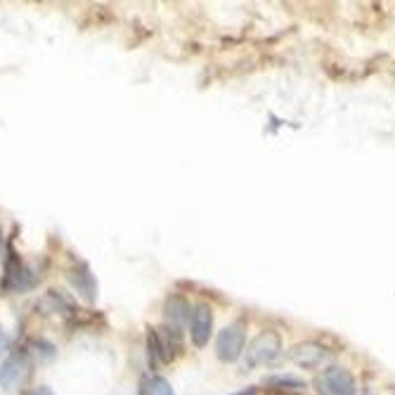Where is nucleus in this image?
<instances>
[{"label": "nucleus", "instance_id": "f257e3e1", "mask_svg": "<svg viewBox=\"0 0 395 395\" xmlns=\"http://www.w3.org/2000/svg\"><path fill=\"white\" fill-rule=\"evenodd\" d=\"M282 353V341L275 332H263L251 341L249 350H247V360L244 367H258V365H270L275 362Z\"/></svg>", "mask_w": 395, "mask_h": 395}, {"label": "nucleus", "instance_id": "f03ea898", "mask_svg": "<svg viewBox=\"0 0 395 395\" xmlns=\"http://www.w3.org/2000/svg\"><path fill=\"white\" fill-rule=\"evenodd\" d=\"M244 343H247V327L242 322H234L218 334L216 353L223 362H234L244 353Z\"/></svg>", "mask_w": 395, "mask_h": 395}, {"label": "nucleus", "instance_id": "7ed1b4c3", "mask_svg": "<svg viewBox=\"0 0 395 395\" xmlns=\"http://www.w3.org/2000/svg\"><path fill=\"white\" fill-rule=\"evenodd\" d=\"M317 391L322 395H357L355 379L341 367H327L315 381Z\"/></svg>", "mask_w": 395, "mask_h": 395}, {"label": "nucleus", "instance_id": "20e7f679", "mask_svg": "<svg viewBox=\"0 0 395 395\" xmlns=\"http://www.w3.org/2000/svg\"><path fill=\"white\" fill-rule=\"evenodd\" d=\"M29 374V360L24 353H12L0 365V386L5 391H17L19 383Z\"/></svg>", "mask_w": 395, "mask_h": 395}, {"label": "nucleus", "instance_id": "39448f33", "mask_svg": "<svg viewBox=\"0 0 395 395\" xmlns=\"http://www.w3.org/2000/svg\"><path fill=\"white\" fill-rule=\"evenodd\" d=\"M211 334H213V311L206 303H201V306H196L194 311H192V317H190L192 343H194L196 348H204L208 339H211Z\"/></svg>", "mask_w": 395, "mask_h": 395}, {"label": "nucleus", "instance_id": "423d86ee", "mask_svg": "<svg viewBox=\"0 0 395 395\" xmlns=\"http://www.w3.org/2000/svg\"><path fill=\"white\" fill-rule=\"evenodd\" d=\"M327 357H329L327 348L315 343V341H306V343H298L291 348V360L296 362L298 367H306V370L319 367Z\"/></svg>", "mask_w": 395, "mask_h": 395}, {"label": "nucleus", "instance_id": "0eeeda50", "mask_svg": "<svg viewBox=\"0 0 395 395\" xmlns=\"http://www.w3.org/2000/svg\"><path fill=\"white\" fill-rule=\"evenodd\" d=\"M69 282H71L76 293H81V298H85L88 303H93L98 298V282H95V275L90 272L88 265L74 268L71 275H69Z\"/></svg>", "mask_w": 395, "mask_h": 395}, {"label": "nucleus", "instance_id": "6e6552de", "mask_svg": "<svg viewBox=\"0 0 395 395\" xmlns=\"http://www.w3.org/2000/svg\"><path fill=\"white\" fill-rule=\"evenodd\" d=\"M192 317V308L185 298L180 296H173L166 301V327H170L173 332H183L185 324L190 322Z\"/></svg>", "mask_w": 395, "mask_h": 395}, {"label": "nucleus", "instance_id": "1a4fd4ad", "mask_svg": "<svg viewBox=\"0 0 395 395\" xmlns=\"http://www.w3.org/2000/svg\"><path fill=\"white\" fill-rule=\"evenodd\" d=\"M140 395H175V391L170 388V383L166 381V379L154 376L140 386Z\"/></svg>", "mask_w": 395, "mask_h": 395}, {"label": "nucleus", "instance_id": "9d476101", "mask_svg": "<svg viewBox=\"0 0 395 395\" xmlns=\"http://www.w3.org/2000/svg\"><path fill=\"white\" fill-rule=\"evenodd\" d=\"M270 383H277V386H293V388H301V381L293 376H275L270 379Z\"/></svg>", "mask_w": 395, "mask_h": 395}, {"label": "nucleus", "instance_id": "9b49d317", "mask_svg": "<svg viewBox=\"0 0 395 395\" xmlns=\"http://www.w3.org/2000/svg\"><path fill=\"white\" fill-rule=\"evenodd\" d=\"M31 395H52L50 391H47V388H36V391L34 393H31Z\"/></svg>", "mask_w": 395, "mask_h": 395}, {"label": "nucleus", "instance_id": "f8f14e48", "mask_svg": "<svg viewBox=\"0 0 395 395\" xmlns=\"http://www.w3.org/2000/svg\"><path fill=\"white\" fill-rule=\"evenodd\" d=\"M5 348V334H3V329H0V350Z\"/></svg>", "mask_w": 395, "mask_h": 395}]
</instances>
